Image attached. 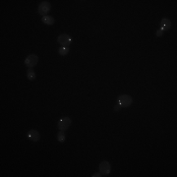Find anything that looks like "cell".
Segmentation results:
<instances>
[{
	"mask_svg": "<svg viewBox=\"0 0 177 177\" xmlns=\"http://www.w3.org/2000/svg\"><path fill=\"white\" fill-rule=\"evenodd\" d=\"M159 29H162V31H168L169 29L171 28V22H170V20L169 19H167V18H163L162 21H161V23H159Z\"/></svg>",
	"mask_w": 177,
	"mask_h": 177,
	"instance_id": "cell-8",
	"label": "cell"
},
{
	"mask_svg": "<svg viewBox=\"0 0 177 177\" xmlns=\"http://www.w3.org/2000/svg\"><path fill=\"white\" fill-rule=\"evenodd\" d=\"M27 138L36 143V142H38L39 139H41V134H39V132L38 130L32 129L27 133Z\"/></svg>",
	"mask_w": 177,
	"mask_h": 177,
	"instance_id": "cell-7",
	"label": "cell"
},
{
	"mask_svg": "<svg viewBox=\"0 0 177 177\" xmlns=\"http://www.w3.org/2000/svg\"><path fill=\"white\" fill-rule=\"evenodd\" d=\"M51 9V5L48 1H42L41 2V4L38 5V14H41L43 16H46L48 13H49V11Z\"/></svg>",
	"mask_w": 177,
	"mask_h": 177,
	"instance_id": "cell-4",
	"label": "cell"
},
{
	"mask_svg": "<svg viewBox=\"0 0 177 177\" xmlns=\"http://www.w3.org/2000/svg\"><path fill=\"white\" fill-rule=\"evenodd\" d=\"M133 104V99L129 95H121L118 98V104L121 107H129Z\"/></svg>",
	"mask_w": 177,
	"mask_h": 177,
	"instance_id": "cell-1",
	"label": "cell"
},
{
	"mask_svg": "<svg viewBox=\"0 0 177 177\" xmlns=\"http://www.w3.org/2000/svg\"><path fill=\"white\" fill-rule=\"evenodd\" d=\"M56 139L59 143H64L66 141V135L64 133V131H59L58 133H57V136H56Z\"/></svg>",
	"mask_w": 177,
	"mask_h": 177,
	"instance_id": "cell-11",
	"label": "cell"
},
{
	"mask_svg": "<svg viewBox=\"0 0 177 177\" xmlns=\"http://www.w3.org/2000/svg\"><path fill=\"white\" fill-rule=\"evenodd\" d=\"M72 38L71 37H69L68 35H65V33H62V35L58 36L57 38V42L59 44H61L62 46H69V45L72 43Z\"/></svg>",
	"mask_w": 177,
	"mask_h": 177,
	"instance_id": "cell-5",
	"label": "cell"
},
{
	"mask_svg": "<svg viewBox=\"0 0 177 177\" xmlns=\"http://www.w3.org/2000/svg\"><path fill=\"white\" fill-rule=\"evenodd\" d=\"M93 177H100L101 176V173L100 172H96V173H95L94 175H92Z\"/></svg>",
	"mask_w": 177,
	"mask_h": 177,
	"instance_id": "cell-15",
	"label": "cell"
},
{
	"mask_svg": "<svg viewBox=\"0 0 177 177\" xmlns=\"http://www.w3.org/2000/svg\"><path fill=\"white\" fill-rule=\"evenodd\" d=\"M156 36L157 37H162L163 36V31L162 30V29H158V30L156 32Z\"/></svg>",
	"mask_w": 177,
	"mask_h": 177,
	"instance_id": "cell-13",
	"label": "cell"
},
{
	"mask_svg": "<svg viewBox=\"0 0 177 177\" xmlns=\"http://www.w3.org/2000/svg\"><path fill=\"white\" fill-rule=\"evenodd\" d=\"M69 47H67V46H62L58 49V53L62 56H65L67 55L68 53H69Z\"/></svg>",
	"mask_w": 177,
	"mask_h": 177,
	"instance_id": "cell-12",
	"label": "cell"
},
{
	"mask_svg": "<svg viewBox=\"0 0 177 177\" xmlns=\"http://www.w3.org/2000/svg\"><path fill=\"white\" fill-rule=\"evenodd\" d=\"M38 63V57L37 54H29L25 59V65L29 68H33Z\"/></svg>",
	"mask_w": 177,
	"mask_h": 177,
	"instance_id": "cell-3",
	"label": "cell"
},
{
	"mask_svg": "<svg viewBox=\"0 0 177 177\" xmlns=\"http://www.w3.org/2000/svg\"><path fill=\"white\" fill-rule=\"evenodd\" d=\"M42 21L43 24L47 25V26H52L54 24V22H55L53 17L52 16H48V15L43 16L42 18Z\"/></svg>",
	"mask_w": 177,
	"mask_h": 177,
	"instance_id": "cell-9",
	"label": "cell"
},
{
	"mask_svg": "<svg viewBox=\"0 0 177 177\" xmlns=\"http://www.w3.org/2000/svg\"><path fill=\"white\" fill-rule=\"evenodd\" d=\"M121 109V106L120 105H119L118 104L115 105V106H114V110H115V111H119V110H120Z\"/></svg>",
	"mask_w": 177,
	"mask_h": 177,
	"instance_id": "cell-14",
	"label": "cell"
},
{
	"mask_svg": "<svg viewBox=\"0 0 177 177\" xmlns=\"http://www.w3.org/2000/svg\"><path fill=\"white\" fill-rule=\"evenodd\" d=\"M71 124H72V120L70 117H62L59 119L58 122H57V126H58L59 130L66 131L71 126Z\"/></svg>",
	"mask_w": 177,
	"mask_h": 177,
	"instance_id": "cell-2",
	"label": "cell"
},
{
	"mask_svg": "<svg viewBox=\"0 0 177 177\" xmlns=\"http://www.w3.org/2000/svg\"><path fill=\"white\" fill-rule=\"evenodd\" d=\"M99 168H100V172L102 175H108L110 173V171H111V164H110L109 162L104 161V162H100Z\"/></svg>",
	"mask_w": 177,
	"mask_h": 177,
	"instance_id": "cell-6",
	"label": "cell"
},
{
	"mask_svg": "<svg viewBox=\"0 0 177 177\" xmlns=\"http://www.w3.org/2000/svg\"><path fill=\"white\" fill-rule=\"evenodd\" d=\"M27 78H28V80H30V81H33V80L36 79V72H35V70L33 69V68H29V69H28Z\"/></svg>",
	"mask_w": 177,
	"mask_h": 177,
	"instance_id": "cell-10",
	"label": "cell"
}]
</instances>
